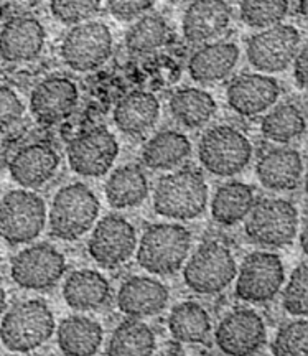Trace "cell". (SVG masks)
<instances>
[{
    "mask_svg": "<svg viewBox=\"0 0 308 356\" xmlns=\"http://www.w3.org/2000/svg\"><path fill=\"white\" fill-rule=\"evenodd\" d=\"M55 327L53 312L43 300H24L3 314L0 341L12 353H30L50 340Z\"/></svg>",
    "mask_w": 308,
    "mask_h": 356,
    "instance_id": "6da1fadb",
    "label": "cell"
},
{
    "mask_svg": "<svg viewBox=\"0 0 308 356\" xmlns=\"http://www.w3.org/2000/svg\"><path fill=\"white\" fill-rule=\"evenodd\" d=\"M191 234L177 222H157L144 231L137 246V262L155 275H170L188 259Z\"/></svg>",
    "mask_w": 308,
    "mask_h": 356,
    "instance_id": "7a4b0ae2",
    "label": "cell"
},
{
    "mask_svg": "<svg viewBox=\"0 0 308 356\" xmlns=\"http://www.w3.org/2000/svg\"><path fill=\"white\" fill-rule=\"evenodd\" d=\"M208 198V185L202 173L173 172L160 178L155 186L154 210L168 220L190 221L203 215Z\"/></svg>",
    "mask_w": 308,
    "mask_h": 356,
    "instance_id": "3957f363",
    "label": "cell"
},
{
    "mask_svg": "<svg viewBox=\"0 0 308 356\" xmlns=\"http://www.w3.org/2000/svg\"><path fill=\"white\" fill-rule=\"evenodd\" d=\"M99 215V200L84 184H71L53 198L48 225L53 238L76 241L92 228Z\"/></svg>",
    "mask_w": 308,
    "mask_h": 356,
    "instance_id": "277c9868",
    "label": "cell"
},
{
    "mask_svg": "<svg viewBox=\"0 0 308 356\" xmlns=\"http://www.w3.org/2000/svg\"><path fill=\"white\" fill-rule=\"evenodd\" d=\"M245 220V236L262 248H285L295 241L298 211L284 198H264L254 203Z\"/></svg>",
    "mask_w": 308,
    "mask_h": 356,
    "instance_id": "5b68a950",
    "label": "cell"
},
{
    "mask_svg": "<svg viewBox=\"0 0 308 356\" xmlns=\"http://www.w3.org/2000/svg\"><path fill=\"white\" fill-rule=\"evenodd\" d=\"M47 225L43 198L30 190H12L0 200V238L20 246L35 241Z\"/></svg>",
    "mask_w": 308,
    "mask_h": 356,
    "instance_id": "8992f818",
    "label": "cell"
},
{
    "mask_svg": "<svg viewBox=\"0 0 308 356\" xmlns=\"http://www.w3.org/2000/svg\"><path fill=\"white\" fill-rule=\"evenodd\" d=\"M202 165L216 177H234L249 165L251 140L233 126H214L203 134L198 144Z\"/></svg>",
    "mask_w": 308,
    "mask_h": 356,
    "instance_id": "52a82bcc",
    "label": "cell"
},
{
    "mask_svg": "<svg viewBox=\"0 0 308 356\" xmlns=\"http://www.w3.org/2000/svg\"><path fill=\"white\" fill-rule=\"evenodd\" d=\"M238 274L233 252L220 241H208L193 252L183 269V279L191 291L203 296L220 293Z\"/></svg>",
    "mask_w": 308,
    "mask_h": 356,
    "instance_id": "ba28073f",
    "label": "cell"
},
{
    "mask_svg": "<svg viewBox=\"0 0 308 356\" xmlns=\"http://www.w3.org/2000/svg\"><path fill=\"white\" fill-rule=\"evenodd\" d=\"M114 40L102 22H81L73 25L61 43V58L68 68L86 73L101 68L113 55Z\"/></svg>",
    "mask_w": 308,
    "mask_h": 356,
    "instance_id": "9c48e42d",
    "label": "cell"
},
{
    "mask_svg": "<svg viewBox=\"0 0 308 356\" xmlns=\"http://www.w3.org/2000/svg\"><path fill=\"white\" fill-rule=\"evenodd\" d=\"M302 48V35L295 26L277 24L252 35L245 55L259 73H280L292 65Z\"/></svg>",
    "mask_w": 308,
    "mask_h": 356,
    "instance_id": "30bf717a",
    "label": "cell"
},
{
    "mask_svg": "<svg viewBox=\"0 0 308 356\" xmlns=\"http://www.w3.org/2000/svg\"><path fill=\"white\" fill-rule=\"evenodd\" d=\"M236 275V296L249 304L274 300L285 282L282 259L269 251H256L245 256Z\"/></svg>",
    "mask_w": 308,
    "mask_h": 356,
    "instance_id": "8fae6325",
    "label": "cell"
},
{
    "mask_svg": "<svg viewBox=\"0 0 308 356\" xmlns=\"http://www.w3.org/2000/svg\"><path fill=\"white\" fill-rule=\"evenodd\" d=\"M65 270V256L48 243H38L22 249L10 264L12 280L26 291H44L56 286Z\"/></svg>",
    "mask_w": 308,
    "mask_h": 356,
    "instance_id": "7c38bea8",
    "label": "cell"
},
{
    "mask_svg": "<svg viewBox=\"0 0 308 356\" xmlns=\"http://www.w3.org/2000/svg\"><path fill=\"white\" fill-rule=\"evenodd\" d=\"M66 155L71 170L78 175L102 177L114 165L119 144L109 129L95 127L74 137L66 149Z\"/></svg>",
    "mask_w": 308,
    "mask_h": 356,
    "instance_id": "4fadbf2b",
    "label": "cell"
},
{
    "mask_svg": "<svg viewBox=\"0 0 308 356\" xmlns=\"http://www.w3.org/2000/svg\"><path fill=\"white\" fill-rule=\"evenodd\" d=\"M136 228L120 215H107L97 222L88 243L89 256L104 269L129 261L136 252Z\"/></svg>",
    "mask_w": 308,
    "mask_h": 356,
    "instance_id": "5bb4252c",
    "label": "cell"
},
{
    "mask_svg": "<svg viewBox=\"0 0 308 356\" xmlns=\"http://www.w3.org/2000/svg\"><path fill=\"white\" fill-rule=\"evenodd\" d=\"M214 338L218 348L225 355H254L266 345V323L257 312L236 309L221 320Z\"/></svg>",
    "mask_w": 308,
    "mask_h": 356,
    "instance_id": "9a60e30c",
    "label": "cell"
},
{
    "mask_svg": "<svg viewBox=\"0 0 308 356\" xmlns=\"http://www.w3.org/2000/svg\"><path fill=\"white\" fill-rule=\"evenodd\" d=\"M279 96V83L272 76L261 73L239 74L226 89V101L229 108L245 118L266 113L275 104Z\"/></svg>",
    "mask_w": 308,
    "mask_h": 356,
    "instance_id": "2e32d148",
    "label": "cell"
},
{
    "mask_svg": "<svg viewBox=\"0 0 308 356\" xmlns=\"http://www.w3.org/2000/svg\"><path fill=\"white\" fill-rule=\"evenodd\" d=\"M78 86L65 76H50L38 83L30 96V111L38 122L65 121L78 104Z\"/></svg>",
    "mask_w": 308,
    "mask_h": 356,
    "instance_id": "e0dca14e",
    "label": "cell"
},
{
    "mask_svg": "<svg viewBox=\"0 0 308 356\" xmlns=\"http://www.w3.org/2000/svg\"><path fill=\"white\" fill-rule=\"evenodd\" d=\"M43 25L29 15L13 17L0 30V58L8 63H25L40 56L43 51Z\"/></svg>",
    "mask_w": 308,
    "mask_h": 356,
    "instance_id": "ac0fdd59",
    "label": "cell"
},
{
    "mask_svg": "<svg viewBox=\"0 0 308 356\" xmlns=\"http://www.w3.org/2000/svg\"><path fill=\"white\" fill-rule=\"evenodd\" d=\"M170 299L167 286L149 275H133L117 292V307L132 318H147L165 310Z\"/></svg>",
    "mask_w": 308,
    "mask_h": 356,
    "instance_id": "d6986e66",
    "label": "cell"
},
{
    "mask_svg": "<svg viewBox=\"0 0 308 356\" xmlns=\"http://www.w3.org/2000/svg\"><path fill=\"white\" fill-rule=\"evenodd\" d=\"M231 15L226 0H193L183 15V35L193 44L211 42L226 32Z\"/></svg>",
    "mask_w": 308,
    "mask_h": 356,
    "instance_id": "ffe728a7",
    "label": "cell"
},
{
    "mask_svg": "<svg viewBox=\"0 0 308 356\" xmlns=\"http://www.w3.org/2000/svg\"><path fill=\"white\" fill-rule=\"evenodd\" d=\"M60 157L51 147L32 144L20 149L8 163L12 180L22 188L37 190L55 177Z\"/></svg>",
    "mask_w": 308,
    "mask_h": 356,
    "instance_id": "44dd1931",
    "label": "cell"
},
{
    "mask_svg": "<svg viewBox=\"0 0 308 356\" xmlns=\"http://www.w3.org/2000/svg\"><path fill=\"white\" fill-rule=\"evenodd\" d=\"M256 175L261 185L272 191H287L300 185L303 175L302 155L295 149H274L257 162Z\"/></svg>",
    "mask_w": 308,
    "mask_h": 356,
    "instance_id": "7402d4cb",
    "label": "cell"
},
{
    "mask_svg": "<svg viewBox=\"0 0 308 356\" xmlns=\"http://www.w3.org/2000/svg\"><path fill=\"white\" fill-rule=\"evenodd\" d=\"M239 48L236 43H208L191 55L188 73L196 83H218L233 73L239 61Z\"/></svg>",
    "mask_w": 308,
    "mask_h": 356,
    "instance_id": "603a6c76",
    "label": "cell"
},
{
    "mask_svg": "<svg viewBox=\"0 0 308 356\" xmlns=\"http://www.w3.org/2000/svg\"><path fill=\"white\" fill-rule=\"evenodd\" d=\"M160 118V102L152 92L133 91L124 96L114 109V124L127 136H142Z\"/></svg>",
    "mask_w": 308,
    "mask_h": 356,
    "instance_id": "cb8c5ba5",
    "label": "cell"
},
{
    "mask_svg": "<svg viewBox=\"0 0 308 356\" xmlns=\"http://www.w3.org/2000/svg\"><path fill=\"white\" fill-rule=\"evenodd\" d=\"M63 297L70 309L76 312L97 310L109 300L111 286L97 270L79 269L66 277Z\"/></svg>",
    "mask_w": 308,
    "mask_h": 356,
    "instance_id": "d4e9b609",
    "label": "cell"
},
{
    "mask_svg": "<svg viewBox=\"0 0 308 356\" xmlns=\"http://www.w3.org/2000/svg\"><path fill=\"white\" fill-rule=\"evenodd\" d=\"M104 193L107 203L115 210L136 208L149 197V178L136 163L122 165L107 178Z\"/></svg>",
    "mask_w": 308,
    "mask_h": 356,
    "instance_id": "484cf974",
    "label": "cell"
},
{
    "mask_svg": "<svg viewBox=\"0 0 308 356\" xmlns=\"http://www.w3.org/2000/svg\"><path fill=\"white\" fill-rule=\"evenodd\" d=\"M104 332L96 320L84 315H71L61 320L56 330V340L61 353L70 356H88L101 348Z\"/></svg>",
    "mask_w": 308,
    "mask_h": 356,
    "instance_id": "4316f807",
    "label": "cell"
},
{
    "mask_svg": "<svg viewBox=\"0 0 308 356\" xmlns=\"http://www.w3.org/2000/svg\"><path fill=\"white\" fill-rule=\"evenodd\" d=\"M191 154V142L178 131L155 134L142 149V160L152 170H172Z\"/></svg>",
    "mask_w": 308,
    "mask_h": 356,
    "instance_id": "83f0119b",
    "label": "cell"
},
{
    "mask_svg": "<svg viewBox=\"0 0 308 356\" xmlns=\"http://www.w3.org/2000/svg\"><path fill=\"white\" fill-rule=\"evenodd\" d=\"M256 203L254 190L243 181H227L214 193L211 202L213 220L222 226H234L249 215Z\"/></svg>",
    "mask_w": 308,
    "mask_h": 356,
    "instance_id": "f1b7e54d",
    "label": "cell"
},
{
    "mask_svg": "<svg viewBox=\"0 0 308 356\" xmlns=\"http://www.w3.org/2000/svg\"><path fill=\"white\" fill-rule=\"evenodd\" d=\"M168 330L178 343H203L211 332V318L198 302H180L168 315Z\"/></svg>",
    "mask_w": 308,
    "mask_h": 356,
    "instance_id": "f546056e",
    "label": "cell"
},
{
    "mask_svg": "<svg viewBox=\"0 0 308 356\" xmlns=\"http://www.w3.org/2000/svg\"><path fill=\"white\" fill-rule=\"evenodd\" d=\"M168 106L173 119L188 129L206 126L216 113V101L213 96L198 88L178 89Z\"/></svg>",
    "mask_w": 308,
    "mask_h": 356,
    "instance_id": "4dcf8cb0",
    "label": "cell"
},
{
    "mask_svg": "<svg viewBox=\"0 0 308 356\" xmlns=\"http://www.w3.org/2000/svg\"><path fill=\"white\" fill-rule=\"evenodd\" d=\"M157 350V338L149 325L140 318L124 320L115 328L107 343V355L114 356H144Z\"/></svg>",
    "mask_w": 308,
    "mask_h": 356,
    "instance_id": "1f68e13d",
    "label": "cell"
},
{
    "mask_svg": "<svg viewBox=\"0 0 308 356\" xmlns=\"http://www.w3.org/2000/svg\"><path fill=\"white\" fill-rule=\"evenodd\" d=\"M305 127V115L295 104H290V102L277 106L269 114H266L261 122L262 136L275 144H290L300 139Z\"/></svg>",
    "mask_w": 308,
    "mask_h": 356,
    "instance_id": "d6a6232c",
    "label": "cell"
},
{
    "mask_svg": "<svg viewBox=\"0 0 308 356\" xmlns=\"http://www.w3.org/2000/svg\"><path fill=\"white\" fill-rule=\"evenodd\" d=\"M170 29L167 20L157 13L138 17L126 35V47L133 55H149L167 43Z\"/></svg>",
    "mask_w": 308,
    "mask_h": 356,
    "instance_id": "836d02e7",
    "label": "cell"
},
{
    "mask_svg": "<svg viewBox=\"0 0 308 356\" xmlns=\"http://www.w3.org/2000/svg\"><path fill=\"white\" fill-rule=\"evenodd\" d=\"M239 13L251 29H267L287 17L289 0H241Z\"/></svg>",
    "mask_w": 308,
    "mask_h": 356,
    "instance_id": "e575fe53",
    "label": "cell"
},
{
    "mask_svg": "<svg viewBox=\"0 0 308 356\" xmlns=\"http://www.w3.org/2000/svg\"><path fill=\"white\" fill-rule=\"evenodd\" d=\"M272 353L277 356L308 355V322L305 318L292 320L279 328L272 343Z\"/></svg>",
    "mask_w": 308,
    "mask_h": 356,
    "instance_id": "d590c367",
    "label": "cell"
},
{
    "mask_svg": "<svg viewBox=\"0 0 308 356\" xmlns=\"http://www.w3.org/2000/svg\"><path fill=\"white\" fill-rule=\"evenodd\" d=\"M285 312L293 317H305L308 314V264L302 261L290 274L289 284L284 291Z\"/></svg>",
    "mask_w": 308,
    "mask_h": 356,
    "instance_id": "8d00e7d4",
    "label": "cell"
},
{
    "mask_svg": "<svg viewBox=\"0 0 308 356\" xmlns=\"http://www.w3.org/2000/svg\"><path fill=\"white\" fill-rule=\"evenodd\" d=\"M102 0H50L51 15L63 25H76L99 12Z\"/></svg>",
    "mask_w": 308,
    "mask_h": 356,
    "instance_id": "74e56055",
    "label": "cell"
},
{
    "mask_svg": "<svg viewBox=\"0 0 308 356\" xmlns=\"http://www.w3.org/2000/svg\"><path fill=\"white\" fill-rule=\"evenodd\" d=\"M25 106L22 99L8 86H0V132L15 126L24 118Z\"/></svg>",
    "mask_w": 308,
    "mask_h": 356,
    "instance_id": "f35d334b",
    "label": "cell"
},
{
    "mask_svg": "<svg viewBox=\"0 0 308 356\" xmlns=\"http://www.w3.org/2000/svg\"><path fill=\"white\" fill-rule=\"evenodd\" d=\"M155 0H106L107 10L114 19L129 22L138 19L154 7Z\"/></svg>",
    "mask_w": 308,
    "mask_h": 356,
    "instance_id": "ab89813d",
    "label": "cell"
},
{
    "mask_svg": "<svg viewBox=\"0 0 308 356\" xmlns=\"http://www.w3.org/2000/svg\"><path fill=\"white\" fill-rule=\"evenodd\" d=\"M293 78L298 89H307L308 84V50L307 47H302L298 50L297 56L293 58Z\"/></svg>",
    "mask_w": 308,
    "mask_h": 356,
    "instance_id": "60d3db41",
    "label": "cell"
},
{
    "mask_svg": "<svg viewBox=\"0 0 308 356\" xmlns=\"http://www.w3.org/2000/svg\"><path fill=\"white\" fill-rule=\"evenodd\" d=\"M6 309H7V293L2 287H0V317L3 315Z\"/></svg>",
    "mask_w": 308,
    "mask_h": 356,
    "instance_id": "b9f144b4",
    "label": "cell"
},
{
    "mask_svg": "<svg viewBox=\"0 0 308 356\" xmlns=\"http://www.w3.org/2000/svg\"><path fill=\"white\" fill-rule=\"evenodd\" d=\"M300 236H302V249L303 252H307V229L305 228H303Z\"/></svg>",
    "mask_w": 308,
    "mask_h": 356,
    "instance_id": "7bdbcfd3",
    "label": "cell"
},
{
    "mask_svg": "<svg viewBox=\"0 0 308 356\" xmlns=\"http://www.w3.org/2000/svg\"><path fill=\"white\" fill-rule=\"evenodd\" d=\"M300 13L303 17L307 15V0H300Z\"/></svg>",
    "mask_w": 308,
    "mask_h": 356,
    "instance_id": "ee69618b",
    "label": "cell"
},
{
    "mask_svg": "<svg viewBox=\"0 0 308 356\" xmlns=\"http://www.w3.org/2000/svg\"><path fill=\"white\" fill-rule=\"evenodd\" d=\"M3 2H6V0H0V7H2V6H3Z\"/></svg>",
    "mask_w": 308,
    "mask_h": 356,
    "instance_id": "f6af8a7d",
    "label": "cell"
},
{
    "mask_svg": "<svg viewBox=\"0 0 308 356\" xmlns=\"http://www.w3.org/2000/svg\"><path fill=\"white\" fill-rule=\"evenodd\" d=\"M177 2H188V0H177Z\"/></svg>",
    "mask_w": 308,
    "mask_h": 356,
    "instance_id": "bcb514c9",
    "label": "cell"
}]
</instances>
